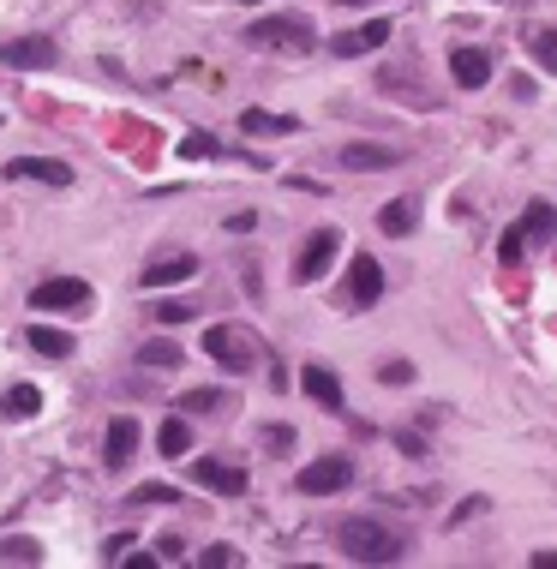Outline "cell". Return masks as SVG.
Masks as SVG:
<instances>
[{
  "instance_id": "16",
  "label": "cell",
  "mask_w": 557,
  "mask_h": 569,
  "mask_svg": "<svg viewBox=\"0 0 557 569\" xmlns=\"http://www.w3.org/2000/svg\"><path fill=\"white\" fill-rule=\"evenodd\" d=\"M300 390H306L318 408H330V414H342V408H348V402H342V378H336L330 366H306V372H300Z\"/></svg>"
},
{
  "instance_id": "11",
  "label": "cell",
  "mask_w": 557,
  "mask_h": 569,
  "mask_svg": "<svg viewBox=\"0 0 557 569\" xmlns=\"http://www.w3.org/2000/svg\"><path fill=\"white\" fill-rule=\"evenodd\" d=\"M192 480H198L204 492H222V498H240V492H246V468L216 462V456H198V462H192Z\"/></svg>"
},
{
  "instance_id": "18",
  "label": "cell",
  "mask_w": 557,
  "mask_h": 569,
  "mask_svg": "<svg viewBox=\"0 0 557 569\" xmlns=\"http://www.w3.org/2000/svg\"><path fill=\"white\" fill-rule=\"evenodd\" d=\"M240 132H252V138H288V132H300V120L294 114H270V108H246Z\"/></svg>"
},
{
  "instance_id": "23",
  "label": "cell",
  "mask_w": 557,
  "mask_h": 569,
  "mask_svg": "<svg viewBox=\"0 0 557 569\" xmlns=\"http://www.w3.org/2000/svg\"><path fill=\"white\" fill-rule=\"evenodd\" d=\"M138 360H144V366H156V372H174V366H180V348H174L168 336H156V342H144V348H138Z\"/></svg>"
},
{
  "instance_id": "30",
  "label": "cell",
  "mask_w": 557,
  "mask_h": 569,
  "mask_svg": "<svg viewBox=\"0 0 557 569\" xmlns=\"http://www.w3.org/2000/svg\"><path fill=\"white\" fill-rule=\"evenodd\" d=\"M378 378H384V384H414V366H408V360H384Z\"/></svg>"
},
{
  "instance_id": "22",
  "label": "cell",
  "mask_w": 557,
  "mask_h": 569,
  "mask_svg": "<svg viewBox=\"0 0 557 569\" xmlns=\"http://www.w3.org/2000/svg\"><path fill=\"white\" fill-rule=\"evenodd\" d=\"M36 408H42V390H36V384H12V390L0 396V414H6V420H36Z\"/></svg>"
},
{
  "instance_id": "25",
  "label": "cell",
  "mask_w": 557,
  "mask_h": 569,
  "mask_svg": "<svg viewBox=\"0 0 557 569\" xmlns=\"http://www.w3.org/2000/svg\"><path fill=\"white\" fill-rule=\"evenodd\" d=\"M222 402H228L222 390H186V396H180V408H186V414H216Z\"/></svg>"
},
{
  "instance_id": "33",
  "label": "cell",
  "mask_w": 557,
  "mask_h": 569,
  "mask_svg": "<svg viewBox=\"0 0 557 569\" xmlns=\"http://www.w3.org/2000/svg\"><path fill=\"white\" fill-rule=\"evenodd\" d=\"M180 156H216V138H204V132H192V138L180 144Z\"/></svg>"
},
{
  "instance_id": "1",
  "label": "cell",
  "mask_w": 557,
  "mask_h": 569,
  "mask_svg": "<svg viewBox=\"0 0 557 569\" xmlns=\"http://www.w3.org/2000/svg\"><path fill=\"white\" fill-rule=\"evenodd\" d=\"M336 546L348 564H402L408 558V534H396L378 516H342L336 522Z\"/></svg>"
},
{
  "instance_id": "13",
  "label": "cell",
  "mask_w": 557,
  "mask_h": 569,
  "mask_svg": "<svg viewBox=\"0 0 557 569\" xmlns=\"http://www.w3.org/2000/svg\"><path fill=\"white\" fill-rule=\"evenodd\" d=\"M138 438H144V432H138V420H132V414L108 420V438H102V462H108V468H126V462L138 456Z\"/></svg>"
},
{
  "instance_id": "37",
  "label": "cell",
  "mask_w": 557,
  "mask_h": 569,
  "mask_svg": "<svg viewBox=\"0 0 557 569\" xmlns=\"http://www.w3.org/2000/svg\"><path fill=\"white\" fill-rule=\"evenodd\" d=\"M240 6H258V0H240Z\"/></svg>"
},
{
  "instance_id": "5",
  "label": "cell",
  "mask_w": 557,
  "mask_h": 569,
  "mask_svg": "<svg viewBox=\"0 0 557 569\" xmlns=\"http://www.w3.org/2000/svg\"><path fill=\"white\" fill-rule=\"evenodd\" d=\"M552 234H557V210L552 204H528V216H522L516 228H504L498 258H504V264H522V246H528V240H552Z\"/></svg>"
},
{
  "instance_id": "32",
  "label": "cell",
  "mask_w": 557,
  "mask_h": 569,
  "mask_svg": "<svg viewBox=\"0 0 557 569\" xmlns=\"http://www.w3.org/2000/svg\"><path fill=\"white\" fill-rule=\"evenodd\" d=\"M156 558H162V564H180V558H186V540H180V534H162V540H156Z\"/></svg>"
},
{
  "instance_id": "35",
  "label": "cell",
  "mask_w": 557,
  "mask_h": 569,
  "mask_svg": "<svg viewBox=\"0 0 557 569\" xmlns=\"http://www.w3.org/2000/svg\"><path fill=\"white\" fill-rule=\"evenodd\" d=\"M534 569H557V552H534Z\"/></svg>"
},
{
  "instance_id": "34",
  "label": "cell",
  "mask_w": 557,
  "mask_h": 569,
  "mask_svg": "<svg viewBox=\"0 0 557 569\" xmlns=\"http://www.w3.org/2000/svg\"><path fill=\"white\" fill-rule=\"evenodd\" d=\"M126 546H138V540H132V534H114V540L102 546V564H120V558H126Z\"/></svg>"
},
{
  "instance_id": "4",
  "label": "cell",
  "mask_w": 557,
  "mask_h": 569,
  "mask_svg": "<svg viewBox=\"0 0 557 569\" xmlns=\"http://www.w3.org/2000/svg\"><path fill=\"white\" fill-rule=\"evenodd\" d=\"M30 306H36V312H90L96 294H90L84 276H48V282H36Z\"/></svg>"
},
{
  "instance_id": "36",
  "label": "cell",
  "mask_w": 557,
  "mask_h": 569,
  "mask_svg": "<svg viewBox=\"0 0 557 569\" xmlns=\"http://www.w3.org/2000/svg\"><path fill=\"white\" fill-rule=\"evenodd\" d=\"M336 6H360V0H336Z\"/></svg>"
},
{
  "instance_id": "21",
  "label": "cell",
  "mask_w": 557,
  "mask_h": 569,
  "mask_svg": "<svg viewBox=\"0 0 557 569\" xmlns=\"http://www.w3.org/2000/svg\"><path fill=\"white\" fill-rule=\"evenodd\" d=\"M30 348H36L42 360H66V354H72L78 342H72L66 330H54V324H30Z\"/></svg>"
},
{
  "instance_id": "24",
  "label": "cell",
  "mask_w": 557,
  "mask_h": 569,
  "mask_svg": "<svg viewBox=\"0 0 557 569\" xmlns=\"http://www.w3.org/2000/svg\"><path fill=\"white\" fill-rule=\"evenodd\" d=\"M0 564H42V546L30 534H12V540H0Z\"/></svg>"
},
{
  "instance_id": "28",
  "label": "cell",
  "mask_w": 557,
  "mask_h": 569,
  "mask_svg": "<svg viewBox=\"0 0 557 569\" xmlns=\"http://www.w3.org/2000/svg\"><path fill=\"white\" fill-rule=\"evenodd\" d=\"M198 564L204 569H234L240 564V552H234V546H210V552H198Z\"/></svg>"
},
{
  "instance_id": "7",
  "label": "cell",
  "mask_w": 557,
  "mask_h": 569,
  "mask_svg": "<svg viewBox=\"0 0 557 569\" xmlns=\"http://www.w3.org/2000/svg\"><path fill=\"white\" fill-rule=\"evenodd\" d=\"M336 252H342V234H336V228H318V234L300 246V258H294V282H318V276L336 264Z\"/></svg>"
},
{
  "instance_id": "20",
  "label": "cell",
  "mask_w": 557,
  "mask_h": 569,
  "mask_svg": "<svg viewBox=\"0 0 557 569\" xmlns=\"http://www.w3.org/2000/svg\"><path fill=\"white\" fill-rule=\"evenodd\" d=\"M192 450V426H186V414H174V420H162V432H156V456H168V462H180Z\"/></svg>"
},
{
  "instance_id": "15",
  "label": "cell",
  "mask_w": 557,
  "mask_h": 569,
  "mask_svg": "<svg viewBox=\"0 0 557 569\" xmlns=\"http://www.w3.org/2000/svg\"><path fill=\"white\" fill-rule=\"evenodd\" d=\"M198 276V258L192 252H168V258H156V264H144V288H174V282H192Z\"/></svg>"
},
{
  "instance_id": "9",
  "label": "cell",
  "mask_w": 557,
  "mask_h": 569,
  "mask_svg": "<svg viewBox=\"0 0 557 569\" xmlns=\"http://www.w3.org/2000/svg\"><path fill=\"white\" fill-rule=\"evenodd\" d=\"M54 60H60V48H54L48 36H6V42H0V66L36 72V66H54Z\"/></svg>"
},
{
  "instance_id": "8",
  "label": "cell",
  "mask_w": 557,
  "mask_h": 569,
  "mask_svg": "<svg viewBox=\"0 0 557 569\" xmlns=\"http://www.w3.org/2000/svg\"><path fill=\"white\" fill-rule=\"evenodd\" d=\"M390 30H396L390 18H366L360 30H342V36H330V54H336V60H354V54H372V48H384V42H390Z\"/></svg>"
},
{
  "instance_id": "17",
  "label": "cell",
  "mask_w": 557,
  "mask_h": 569,
  "mask_svg": "<svg viewBox=\"0 0 557 569\" xmlns=\"http://www.w3.org/2000/svg\"><path fill=\"white\" fill-rule=\"evenodd\" d=\"M6 180H48V186H72V168H66V162H48V156H18V162H6Z\"/></svg>"
},
{
  "instance_id": "29",
  "label": "cell",
  "mask_w": 557,
  "mask_h": 569,
  "mask_svg": "<svg viewBox=\"0 0 557 569\" xmlns=\"http://www.w3.org/2000/svg\"><path fill=\"white\" fill-rule=\"evenodd\" d=\"M192 312H198L192 300H162V306H156V318H162V324H186Z\"/></svg>"
},
{
  "instance_id": "6",
  "label": "cell",
  "mask_w": 557,
  "mask_h": 569,
  "mask_svg": "<svg viewBox=\"0 0 557 569\" xmlns=\"http://www.w3.org/2000/svg\"><path fill=\"white\" fill-rule=\"evenodd\" d=\"M306 498H330V492H348L354 486V462L348 456H318V462H306L300 468V480H294Z\"/></svg>"
},
{
  "instance_id": "14",
  "label": "cell",
  "mask_w": 557,
  "mask_h": 569,
  "mask_svg": "<svg viewBox=\"0 0 557 569\" xmlns=\"http://www.w3.org/2000/svg\"><path fill=\"white\" fill-rule=\"evenodd\" d=\"M450 78H456L462 90H486V84H492V54H486V48H456V54H450Z\"/></svg>"
},
{
  "instance_id": "10",
  "label": "cell",
  "mask_w": 557,
  "mask_h": 569,
  "mask_svg": "<svg viewBox=\"0 0 557 569\" xmlns=\"http://www.w3.org/2000/svg\"><path fill=\"white\" fill-rule=\"evenodd\" d=\"M348 174H384V168H396V162H408L396 144H342V156H336Z\"/></svg>"
},
{
  "instance_id": "3",
  "label": "cell",
  "mask_w": 557,
  "mask_h": 569,
  "mask_svg": "<svg viewBox=\"0 0 557 569\" xmlns=\"http://www.w3.org/2000/svg\"><path fill=\"white\" fill-rule=\"evenodd\" d=\"M246 42H252V48L306 54V48L318 42V30H312V18H300V12H282V18H252V24H246Z\"/></svg>"
},
{
  "instance_id": "31",
  "label": "cell",
  "mask_w": 557,
  "mask_h": 569,
  "mask_svg": "<svg viewBox=\"0 0 557 569\" xmlns=\"http://www.w3.org/2000/svg\"><path fill=\"white\" fill-rule=\"evenodd\" d=\"M264 444H270V456H288V450H294V426H270Z\"/></svg>"
},
{
  "instance_id": "27",
  "label": "cell",
  "mask_w": 557,
  "mask_h": 569,
  "mask_svg": "<svg viewBox=\"0 0 557 569\" xmlns=\"http://www.w3.org/2000/svg\"><path fill=\"white\" fill-rule=\"evenodd\" d=\"M534 60H540L546 72H557V24H552V30H540V36H534Z\"/></svg>"
},
{
  "instance_id": "19",
  "label": "cell",
  "mask_w": 557,
  "mask_h": 569,
  "mask_svg": "<svg viewBox=\"0 0 557 569\" xmlns=\"http://www.w3.org/2000/svg\"><path fill=\"white\" fill-rule=\"evenodd\" d=\"M414 222H420V204H414V198H390V204L378 210V228H384L390 240H402V234H414Z\"/></svg>"
},
{
  "instance_id": "2",
  "label": "cell",
  "mask_w": 557,
  "mask_h": 569,
  "mask_svg": "<svg viewBox=\"0 0 557 569\" xmlns=\"http://www.w3.org/2000/svg\"><path fill=\"white\" fill-rule=\"evenodd\" d=\"M204 354H210L222 372L246 378V372L264 360V342H258L252 330H240V324H210V330H204Z\"/></svg>"
},
{
  "instance_id": "12",
  "label": "cell",
  "mask_w": 557,
  "mask_h": 569,
  "mask_svg": "<svg viewBox=\"0 0 557 569\" xmlns=\"http://www.w3.org/2000/svg\"><path fill=\"white\" fill-rule=\"evenodd\" d=\"M378 294H384V264L360 252V258H354V270H348V306H360V312H366V306H378Z\"/></svg>"
},
{
  "instance_id": "26",
  "label": "cell",
  "mask_w": 557,
  "mask_h": 569,
  "mask_svg": "<svg viewBox=\"0 0 557 569\" xmlns=\"http://www.w3.org/2000/svg\"><path fill=\"white\" fill-rule=\"evenodd\" d=\"M174 498H180V492H174V486H162V480H144V486L132 492V504H174Z\"/></svg>"
}]
</instances>
